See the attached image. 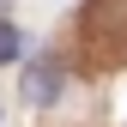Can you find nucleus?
Here are the masks:
<instances>
[{
	"label": "nucleus",
	"mask_w": 127,
	"mask_h": 127,
	"mask_svg": "<svg viewBox=\"0 0 127 127\" xmlns=\"http://www.w3.org/2000/svg\"><path fill=\"white\" fill-rule=\"evenodd\" d=\"M115 30H121V55H127V0H103L97 12H85V36L97 55H103V42H115Z\"/></svg>",
	"instance_id": "obj_1"
},
{
	"label": "nucleus",
	"mask_w": 127,
	"mask_h": 127,
	"mask_svg": "<svg viewBox=\"0 0 127 127\" xmlns=\"http://www.w3.org/2000/svg\"><path fill=\"white\" fill-rule=\"evenodd\" d=\"M61 97V61L55 55H30V67H24V103H55Z\"/></svg>",
	"instance_id": "obj_2"
},
{
	"label": "nucleus",
	"mask_w": 127,
	"mask_h": 127,
	"mask_svg": "<svg viewBox=\"0 0 127 127\" xmlns=\"http://www.w3.org/2000/svg\"><path fill=\"white\" fill-rule=\"evenodd\" d=\"M6 61H24V36L12 24H0V67H6Z\"/></svg>",
	"instance_id": "obj_3"
}]
</instances>
